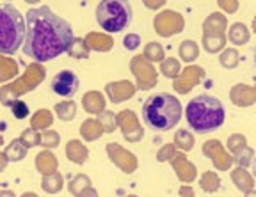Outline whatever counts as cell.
Wrapping results in <instances>:
<instances>
[{
	"instance_id": "obj_1",
	"label": "cell",
	"mask_w": 256,
	"mask_h": 197,
	"mask_svg": "<svg viewBox=\"0 0 256 197\" xmlns=\"http://www.w3.org/2000/svg\"><path fill=\"white\" fill-rule=\"evenodd\" d=\"M24 53L34 62H46L68 52L73 41V28L50 7L28 9Z\"/></svg>"
},
{
	"instance_id": "obj_2",
	"label": "cell",
	"mask_w": 256,
	"mask_h": 197,
	"mask_svg": "<svg viewBox=\"0 0 256 197\" xmlns=\"http://www.w3.org/2000/svg\"><path fill=\"white\" fill-rule=\"evenodd\" d=\"M182 103L176 96L168 93L152 94L142 105V119L148 128L155 132H168L174 128L182 119Z\"/></svg>"
},
{
	"instance_id": "obj_3",
	"label": "cell",
	"mask_w": 256,
	"mask_h": 197,
	"mask_svg": "<svg viewBox=\"0 0 256 197\" xmlns=\"http://www.w3.org/2000/svg\"><path fill=\"white\" fill-rule=\"evenodd\" d=\"M185 119L194 132L210 133L222 126L224 119H226V110L216 96L200 94V96L192 98L185 107Z\"/></svg>"
},
{
	"instance_id": "obj_4",
	"label": "cell",
	"mask_w": 256,
	"mask_h": 197,
	"mask_svg": "<svg viewBox=\"0 0 256 197\" xmlns=\"http://www.w3.org/2000/svg\"><path fill=\"white\" fill-rule=\"evenodd\" d=\"M27 25L22 12L11 4L0 5V53L14 55L25 41Z\"/></svg>"
},
{
	"instance_id": "obj_5",
	"label": "cell",
	"mask_w": 256,
	"mask_h": 197,
	"mask_svg": "<svg viewBox=\"0 0 256 197\" xmlns=\"http://www.w3.org/2000/svg\"><path fill=\"white\" fill-rule=\"evenodd\" d=\"M96 21L107 32H121L132 21V5L128 0H102L96 7Z\"/></svg>"
},
{
	"instance_id": "obj_6",
	"label": "cell",
	"mask_w": 256,
	"mask_h": 197,
	"mask_svg": "<svg viewBox=\"0 0 256 197\" xmlns=\"http://www.w3.org/2000/svg\"><path fill=\"white\" fill-rule=\"evenodd\" d=\"M44 77H46V69L40 62L30 64L18 80H14L12 84H8L0 89V103L6 105V107H11L18 100L20 94L34 91L44 80Z\"/></svg>"
},
{
	"instance_id": "obj_7",
	"label": "cell",
	"mask_w": 256,
	"mask_h": 197,
	"mask_svg": "<svg viewBox=\"0 0 256 197\" xmlns=\"http://www.w3.org/2000/svg\"><path fill=\"white\" fill-rule=\"evenodd\" d=\"M130 69H132L134 77L137 80L136 87L139 91H150L152 87H155L158 82V73H156L153 62L146 60L142 55H136L130 60Z\"/></svg>"
},
{
	"instance_id": "obj_8",
	"label": "cell",
	"mask_w": 256,
	"mask_h": 197,
	"mask_svg": "<svg viewBox=\"0 0 256 197\" xmlns=\"http://www.w3.org/2000/svg\"><path fill=\"white\" fill-rule=\"evenodd\" d=\"M153 27H155L156 34L162 37H171L180 34L185 27V20L180 12L176 11H162L156 14L153 20Z\"/></svg>"
},
{
	"instance_id": "obj_9",
	"label": "cell",
	"mask_w": 256,
	"mask_h": 197,
	"mask_svg": "<svg viewBox=\"0 0 256 197\" xmlns=\"http://www.w3.org/2000/svg\"><path fill=\"white\" fill-rule=\"evenodd\" d=\"M118 126L121 128L123 137L128 142H139L144 137V130L134 110H123L118 114Z\"/></svg>"
},
{
	"instance_id": "obj_10",
	"label": "cell",
	"mask_w": 256,
	"mask_h": 197,
	"mask_svg": "<svg viewBox=\"0 0 256 197\" xmlns=\"http://www.w3.org/2000/svg\"><path fill=\"white\" fill-rule=\"evenodd\" d=\"M203 155L214 162L217 171H228L233 165V157L224 149L220 141H206L203 146Z\"/></svg>"
},
{
	"instance_id": "obj_11",
	"label": "cell",
	"mask_w": 256,
	"mask_h": 197,
	"mask_svg": "<svg viewBox=\"0 0 256 197\" xmlns=\"http://www.w3.org/2000/svg\"><path fill=\"white\" fill-rule=\"evenodd\" d=\"M204 78V69L200 66H188L184 71L174 78V91L178 94H187L190 93L192 89L196 87L201 80Z\"/></svg>"
},
{
	"instance_id": "obj_12",
	"label": "cell",
	"mask_w": 256,
	"mask_h": 197,
	"mask_svg": "<svg viewBox=\"0 0 256 197\" xmlns=\"http://www.w3.org/2000/svg\"><path fill=\"white\" fill-rule=\"evenodd\" d=\"M80 80L75 73L70 71V69H62L54 77L52 80V91L59 96L64 98H72L75 96V93L78 91Z\"/></svg>"
},
{
	"instance_id": "obj_13",
	"label": "cell",
	"mask_w": 256,
	"mask_h": 197,
	"mask_svg": "<svg viewBox=\"0 0 256 197\" xmlns=\"http://www.w3.org/2000/svg\"><path fill=\"white\" fill-rule=\"evenodd\" d=\"M107 153H108V158H110L114 164L120 167L123 173L126 174H132L137 171V158L134 153H130L128 149L121 148L120 144L116 142H110L107 144Z\"/></svg>"
},
{
	"instance_id": "obj_14",
	"label": "cell",
	"mask_w": 256,
	"mask_h": 197,
	"mask_svg": "<svg viewBox=\"0 0 256 197\" xmlns=\"http://www.w3.org/2000/svg\"><path fill=\"white\" fill-rule=\"evenodd\" d=\"M137 87L128 80H120V82H110L105 85V93H107L108 100L112 103H123V101L130 100L136 94Z\"/></svg>"
},
{
	"instance_id": "obj_15",
	"label": "cell",
	"mask_w": 256,
	"mask_h": 197,
	"mask_svg": "<svg viewBox=\"0 0 256 197\" xmlns=\"http://www.w3.org/2000/svg\"><path fill=\"white\" fill-rule=\"evenodd\" d=\"M171 165L182 183H192V181L196 180L198 176L196 165L192 164V162H188L184 153H176L171 160Z\"/></svg>"
},
{
	"instance_id": "obj_16",
	"label": "cell",
	"mask_w": 256,
	"mask_h": 197,
	"mask_svg": "<svg viewBox=\"0 0 256 197\" xmlns=\"http://www.w3.org/2000/svg\"><path fill=\"white\" fill-rule=\"evenodd\" d=\"M226 28H228V20L220 12H214L204 20L203 23V36L208 37H226Z\"/></svg>"
},
{
	"instance_id": "obj_17",
	"label": "cell",
	"mask_w": 256,
	"mask_h": 197,
	"mask_svg": "<svg viewBox=\"0 0 256 197\" xmlns=\"http://www.w3.org/2000/svg\"><path fill=\"white\" fill-rule=\"evenodd\" d=\"M230 98L236 107H251L256 101V89L246 84H236L230 91Z\"/></svg>"
},
{
	"instance_id": "obj_18",
	"label": "cell",
	"mask_w": 256,
	"mask_h": 197,
	"mask_svg": "<svg viewBox=\"0 0 256 197\" xmlns=\"http://www.w3.org/2000/svg\"><path fill=\"white\" fill-rule=\"evenodd\" d=\"M82 105H84L86 112L98 116V114L105 110V98L100 91H89L82 98Z\"/></svg>"
},
{
	"instance_id": "obj_19",
	"label": "cell",
	"mask_w": 256,
	"mask_h": 197,
	"mask_svg": "<svg viewBox=\"0 0 256 197\" xmlns=\"http://www.w3.org/2000/svg\"><path fill=\"white\" fill-rule=\"evenodd\" d=\"M86 44L89 46V50H96V52H108L112 48V37L108 34H100V32H91L86 36Z\"/></svg>"
},
{
	"instance_id": "obj_20",
	"label": "cell",
	"mask_w": 256,
	"mask_h": 197,
	"mask_svg": "<svg viewBox=\"0 0 256 197\" xmlns=\"http://www.w3.org/2000/svg\"><path fill=\"white\" fill-rule=\"evenodd\" d=\"M232 180L240 192H249L254 189V178L246 171V167H236L232 171Z\"/></svg>"
},
{
	"instance_id": "obj_21",
	"label": "cell",
	"mask_w": 256,
	"mask_h": 197,
	"mask_svg": "<svg viewBox=\"0 0 256 197\" xmlns=\"http://www.w3.org/2000/svg\"><path fill=\"white\" fill-rule=\"evenodd\" d=\"M57 158L54 157L50 151H41L40 155L36 157V169L40 171L43 176H48V174L57 173Z\"/></svg>"
},
{
	"instance_id": "obj_22",
	"label": "cell",
	"mask_w": 256,
	"mask_h": 197,
	"mask_svg": "<svg viewBox=\"0 0 256 197\" xmlns=\"http://www.w3.org/2000/svg\"><path fill=\"white\" fill-rule=\"evenodd\" d=\"M88 155H89V149L80 141H70L68 146H66V157H68V160H72L73 164L82 165L88 160Z\"/></svg>"
},
{
	"instance_id": "obj_23",
	"label": "cell",
	"mask_w": 256,
	"mask_h": 197,
	"mask_svg": "<svg viewBox=\"0 0 256 197\" xmlns=\"http://www.w3.org/2000/svg\"><path fill=\"white\" fill-rule=\"evenodd\" d=\"M228 37L230 41H232L233 44H236V46H242V44H246L249 41V37H251V32H249V28L246 27L244 23H240V21H236V23H233L232 27H230L228 30Z\"/></svg>"
},
{
	"instance_id": "obj_24",
	"label": "cell",
	"mask_w": 256,
	"mask_h": 197,
	"mask_svg": "<svg viewBox=\"0 0 256 197\" xmlns=\"http://www.w3.org/2000/svg\"><path fill=\"white\" fill-rule=\"evenodd\" d=\"M104 128L100 126L98 119H86L82 125H80V135L86 139V141H96L104 135Z\"/></svg>"
},
{
	"instance_id": "obj_25",
	"label": "cell",
	"mask_w": 256,
	"mask_h": 197,
	"mask_svg": "<svg viewBox=\"0 0 256 197\" xmlns=\"http://www.w3.org/2000/svg\"><path fill=\"white\" fill-rule=\"evenodd\" d=\"M62 187H64V178L59 173L48 174V176H43V180H41V189L48 194H59L62 190Z\"/></svg>"
},
{
	"instance_id": "obj_26",
	"label": "cell",
	"mask_w": 256,
	"mask_h": 197,
	"mask_svg": "<svg viewBox=\"0 0 256 197\" xmlns=\"http://www.w3.org/2000/svg\"><path fill=\"white\" fill-rule=\"evenodd\" d=\"M18 75V64L11 57L0 55V82H8Z\"/></svg>"
},
{
	"instance_id": "obj_27",
	"label": "cell",
	"mask_w": 256,
	"mask_h": 197,
	"mask_svg": "<svg viewBox=\"0 0 256 197\" xmlns=\"http://www.w3.org/2000/svg\"><path fill=\"white\" fill-rule=\"evenodd\" d=\"M52 123H54V116H52V112L46 109H40L34 116H32V121H30L32 128L38 130V132H40V130L50 128Z\"/></svg>"
},
{
	"instance_id": "obj_28",
	"label": "cell",
	"mask_w": 256,
	"mask_h": 197,
	"mask_svg": "<svg viewBox=\"0 0 256 197\" xmlns=\"http://www.w3.org/2000/svg\"><path fill=\"white\" fill-rule=\"evenodd\" d=\"M27 151H28V149L22 144L20 139H14V141H12L11 144L6 148L4 155L8 157L9 162H20V160H24V158L27 157Z\"/></svg>"
},
{
	"instance_id": "obj_29",
	"label": "cell",
	"mask_w": 256,
	"mask_h": 197,
	"mask_svg": "<svg viewBox=\"0 0 256 197\" xmlns=\"http://www.w3.org/2000/svg\"><path fill=\"white\" fill-rule=\"evenodd\" d=\"M174 148L180 149V151H190L192 148H194V135H192L188 130H178V132L174 133Z\"/></svg>"
},
{
	"instance_id": "obj_30",
	"label": "cell",
	"mask_w": 256,
	"mask_h": 197,
	"mask_svg": "<svg viewBox=\"0 0 256 197\" xmlns=\"http://www.w3.org/2000/svg\"><path fill=\"white\" fill-rule=\"evenodd\" d=\"M178 52H180L182 60H185V62H194V60L198 59V55H200V46H198L196 41L187 39V41H182Z\"/></svg>"
},
{
	"instance_id": "obj_31",
	"label": "cell",
	"mask_w": 256,
	"mask_h": 197,
	"mask_svg": "<svg viewBox=\"0 0 256 197\" xmlns=\"http://www.w3.org/2000/svg\"><path fill=\"white\" fill-rule=\"evenodd\" d=\"M160 71H162V75H164L166 78H172V80H174L182 73L180 60L174 59V57H168V59H164L160 62Z\"/></svg>"
},
{
	"instance_id": "obj_32",
	"label": "cell",
	"mask_w": 256,
	"mask_h": 197,
	"mask_svg": "<svg viewBox=\"0 0 256 197\" xmlns=\"http://www.w3.org/2000/svg\"><path fill=\"white\" fill-rule=\"evenodd\" d=\"M200 187L208 194H214L219 190L220 187V178L217 176L214 171H206V173L201 174V180H200Z\"/></svg>"
},
{
	"instance_id": "obj_33",
	"label": "cell",
	"mask_w": 256,
	"mask_h": 197,
	"mask_svg": "<svg viewBox=\"0 0 256 197\" xmlns=\"http://www.w3.org/2000/svg\"><path fill=\"white\" fill-rule=\"evenodd\" d=\"M56 114L60 121H72L76 116V103L73 100L60 101L56 105Z\"/></svg>"
},
{
	"instance_id": "obj_34",
	"label": "cell",
	"mask_w": 256,
	"mask_h": 197,
	"mask_svg": "<svg viewBox=\"0 0 256 197\" xmlns=\"http://www.w3.org/2000/svg\"><path fill=\"white\" fill-rule=\"evenodd\" d=\"M142 57L146 60H150V62H162V60L166 59V52H164V48H162V44L152 41V43L146 44Z\"/></svg>"
},
{
	"instance_id": "obj_35",
	"label": "cell",
	"mask_w": 256,
	"mask_h": 197,
	"mask_svg": "<svg viewBox=\"0 0 256 197\" xmlns=\"http://www.w3.org/2000/svg\"><path fill=\"white\" fill-rule=\"evenodd\" d=\"M70 57H75V59H88L89 57V46L86 44V41L82 37H73L72 44L68 46Z\"/></svg>"
},
{
	"instance_id": "obj_36",
	"label": "cell",
	"mask_w": 256,
	"mask_h": 197,
	"mask_svg": "<svg viewBox=\"0 0 256 197\" xmlns=\"http://www.w3.org/2000/svg\"><path fill=\"white\" fill-rule=\"evenodd\" d=\"M219 62H220V66H222V68H226V69L236 68V66H238V62H240L238 52H236L235 48L222 50V52H220V57H219Z\"/></svg>"
},
{
	"instance_id": "obj_37",
	"label": "cell",
	"mask_w": 256,
	"mask_h": 197,
	"mask_svg": "<svg viewBox=\"0 0 256 197\" xmlns=\"http://www.w3.org/2000/svg\"><path fill=\"white\" fill-rule=\"evenodd\" d=\"M98 123L104 128L105 133H112L118 128V116L114 112H108V110H104V112L98 114Z\"/></svg>"
},
{
	"instance_id": "obj_38",
	"label": "cell",
	"mask_w": 256,
	"mask_h": 197,
	"mask_svg": "<svg viewBox=\"0 0 256 197\" xmlns=\"http://www.w3.org/2000/svg\"><path fill=\"white\" fill-rule=\"evenodd\" d=\"M20 142L27 149L34 148V146H41V133L38 132V130H34V128H27L20 135Z\"/></svg>"
},
{
	"instance_id": "obj_39",
	"label": "cell",
	"mask_w": 256,
	"mask_h": 197,
	"mask_svg": "<svg viewBox=\"0 0 256 197\" xmlns=\"http://www.w3.org/2000/svg\"><path fill=\"white\" fill-rule=\"evenodd\" d=\"M224 44H226V37H208L203 36V48L208 53H217L222 52Z\"/></svg>"
},
{
	"instance_id": "obj_40",
	"label": "cell",
	"mask_w": 256,
	"mask_h": 197,
	"mask_svg": "<svg viewBox=\"0 0 256 197\" xmlns=\"http://www.w3.org/2000/svg\"><path fill=\"white\" fill-rule=\"evenodd\" d=\"M88 187H91V180H89L88 176H84V174H78V176H75L72 181H70L68 189H70V192L76 197L82 190L88 189Z\"/></svg>"
},
{
	"instance_id": "obj_41",
	"label": "cell",
	"mask_w": 256,
	"mask_h": 197,
	"mask_svg": "<svg viewBox=\"0 0 256 197\" xmlns=\"http://www.w3.org/2000/svg\"><path fill=\"white\" fill-rule=\"evenodd\" d=\"M60 142V135L56 132V130H44L41 133V146L46 149H52V148H57Z\"/></svg>"
},
{
	"instance_id": "obj_42",
	"label": "cell",
	"mask_w": 256,
	"mask_h": 197,
	"mask_svg": "<svg viewBox=\"0 0 256 197\" xmlns=\"http://www.w3.org/2000/svg\"><path fill=\"white\" fill-rule=\"evenodd\" d=\"M252 157H254V151L249 146H246L240 153L233 155V164H236L238 167H248L252 164Z\"/></svg>"
},
{
	"instance_id": "obj_43",
	"label": "cell",
	"mask_w": 256,
	"mask_h": 197,
	"mask_svg": "<svg viewBox=\"0 0 256 197\" xmlns=\"http://www.w3.org/2000/svg\"><path fill=\"white\" fill-rule=\"evenodd\" d=\"M246 146H248V139H246L242 133H233L232 137L228 139V149L232 151L233 155L240 153Z\"/></svg>"
},
{
	"instance_id": "obj_44",
	"label": "cell",
	"mask_w": 256,
	"mask_h": 197,
	"mask_svg": "<svg viewBox=\"0 0 256 197\" xmlns=\"http://www.w3.org/2000/svg\"><path fill=\"white\" fill-rule=\"evenodd\" d=\"M174 155H176L174 144H166L158 149V153H156V160L158 162H171Z\"/></svg>"
},
{
	"instance_id": "obj_45",
	"label": "cell",
	"mask_w": 256,
	"mask_h": 197,
	"mask_svg": "<svg viewBox=\"0 0 256 197\" xmlns=\"http://www.w3.org/2000/svg\"><path fill=\"white\" fill-rule=\"evenodd\" d=\"M11 110L16 119H25V117H28V107H27V103L22 100H16L14 103L11 105Z\"/></svg>"
},
{
	"instance_id": "obj_46",
	"label": "cell",
	"mask_w": 256,
	"mask_h": 197,
	"mask_svg": "<svg viewBox=\"0 0 256 197\" xmlns=\"http://www.w3.org/2000/svg\"><path fill=\"white\" fill-rule=\"evenodd\" d=\"M140 37L137 36V34H128V36H124V39H123V46L126 50H137L140 46Z\"/></svg>"
},
{
	"instance_id": "obj_47",
	"label": "cell",
	"mask_w": 256,
	"mask_h": 197,
	"mask_svg": "<svg viewBox=\"0 0 256 197\" xmlns=\"http://www.w3.org/2000/svg\"><path fill=\"white\" fill-rule=\"evenodd\" d=\"M217 4H219V7L224 12H228V14H233L238 9V0H217Z\"/></svg>"
},
{
	"instance_id": "obj_48",
	"label": "cell",
	"mask_w": 256,
	"mask_h": 197,
	"mask_svg": "<svg viewBox=\"0 0 256 197\" xmlns=\"http://www.w3.org/2000/svg\"><path fill=\"white\" fill-rule=\"evenodd\" d=\"M142 2H144V5H146L148 9H153V11H156V9L164 7L168 0H142Z\"/></svg>"
},
{
	"instance_id": "obj_49",
	"label": "cell",
	"mask_w": 256,
	"mask_h": 197,
	"mask_svg": "<svg viewBox=\"0 0 256 197\" xmlns=\"http://www.w3.org/2000/svg\"><path fill=\"white\" fill-rule=\"evenodd\" d=\"M180 197H196V194H194L190 185H184L180 189Z\"/></svg>"
},
{
	"instance_id": "obj_50",
	"label": "cell",
	"mask_w": 256,
	"mask_h": 197,
	"mask_svg": "<svg viewBox=\"0 0 256 197\" xmlns=\"http://www.w3.org/2000/svg\"><path fill=\"white\" fill-rule=\"evenodd\" d=\"M76 197H98V194H96V190L92 187H88V189L82 190Z\"/></svg>"
},
{
	"instance_id": "obj_51",
	"label": "cell",
	"mask_w": 256,
	"mask_h": 197,
	"mask_svg": "<svg viewBox=\"0 0 256 197\" xmlns=\"http://www.w3.org/2000/svg\"><path fill=\"white\" fill-rule=\"evenodd\" d=\"M8 164H9V160H8V157H6L4 153H0V173L8 167Z\"/></svg>"
},
{
	"instance_id": "obj_52",
	"label": "cell",
	"mask_w": 256,
	"mask_h": 197,
	"mask_svg": "<svg viewBox=\"0 0 256 197\" xmlns=\"http://www.w3.org/2000/svg\"><path fill=\"white\" fill-rule=\"evenodd\" d=\"M0 197H14L11 190H0Z\"/></svg>"
},
{
	"instance_id": "obj_53",
	"label": "cell",
	"mask_w": 256,
	"mask_h": 197,
	"mask_svg": "<svg viewBox=\"0 0 256 197\" xmlns=\"http://www.w3.org/2000/svg\"><path fill=\"white\" fill-rule=\"evenodd\" d=\"M246 197H256V190H249V192H246Z\"/></svg>"
},
{
	"instance_id": "obj_54",
	"label": "cell",
	"mask_w": 256,
	"mask_h": 197,
	"mask_svg": "<svg viewBox=\"0 0 256 197\" xmlns=\"http://www.w3.org/2000/svg\"><path fill=\"white\" fill-rule=\"evenodd\" d=\"M22 197H38V194H34V192H25Z\"/></svg>"
},
{
	"instance_id": "obj_55",
	"label": "cell",
	"mask_w": 256,
	"mask_h": 197,
	"mask_svg": "<svg viewBox=\"0 0 256 197\" xmlns=\"http://www.w3.org/2000/svg\"><path fill=\"white\" fill-rule=\"evenodd\" d=\"M252 176L256 178V160H252Z\"/></svg>"
},
{
	"instance_id": "obj_56",
	"label": "cell",
	"mask_w": 256,
	"mask_h": 197,
	"mask_svg": "<svg viewBox=\"0 0 256 197\" xmlns=\"http://www.w3.org/2000/svg\"><path fill=\"white\" fill-rule=\"evenodd\" d=\"M27 4H36V2H40V0H25Z\"/></svg>"
},
{
	"instance_id": "obj_57",
	"label": "cell",
	"mask_w": 256,
	"mask_h": 197,
	"mask_svg": "<svg viewBox=\"0 0 256 197\" xmlns=\"http://www.w3.org/2000/svg\"><path fill=\"white\" fill-rule=\"evenodd\" d=\"M252 30L256 32V16H254V20H252Z\"/></svg>"
},
{
	"instance_id": "obj_58",
	"label": "cell",
	"mask_w": 256,
	"mask_h": 197,
	"mask_svg": "<svg viewBox=\"0 0 256 197\" xmlns=\"http://www.w3.org/2000/svg\"><path fill=\"white\" fill-rule=\"evenodd\" d=\"M4 144V137H2V135H0V146Z\"/></svg>"
},
{
	"instance_id": "obj_59",
	"label": "cell",
	"mask_w": 256,
	"mask_h": 197,
	"mask_svg": "<svg viewBox=\"0 0 256 197\" xmlns=\"http://www.w3.org/2000/svg\"><path fill=\"white\" fill-rule=\"evenodd\" d=\"M254 64H256V52H254Z\"/></svg>"
},
{
	"instance_id": "obj_60",
	"label": "cell",
	"mask_w": 256,
	"mask_h": 197,
	"mask_svg": "<svg viewBox=\"0 0 256 197\" xmlns=\"http://www.w3.org/2000/svg\"><path fill=\"white\" fill-rule=\"evenodd\" d=\"M126 197H137V196H126Z\"/></svg>"
},
{
	"instance_id": "obj_61",
	"label": "cell",
	"mask_w": 256,
	"mask_h": 197,
	"mask_svg": "<svg viewBox=\"0 0 256 197\" xmlns=\"http://www.w3.org/2000/svg\"><path fill=\"white\" fill-rule=\"evenodd\" d=\"M254 89H256V87H254Z\"/></svg>"
}]
</instances>
